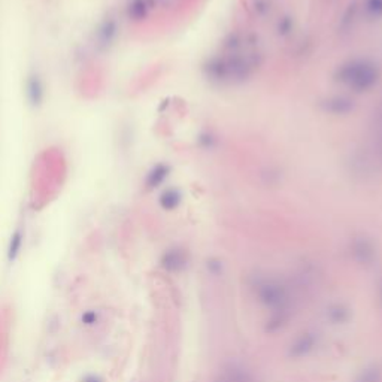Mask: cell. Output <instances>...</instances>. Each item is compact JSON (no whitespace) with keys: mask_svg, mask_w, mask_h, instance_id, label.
I'll use <instances>...</instances> for the list:
<instances>
[{"mask_svg":"<svg viewBox=\"0 0 382 382\" xmlns=\"http://www.w3.org/2000/svg\"><path fill=\"white\" fill-rule=\"evenodd\" d=\"M326 317L331 324L339 326V324H345L351 318V312L343 303H333L327 308Z\"/></svg>","mask_w":382,"mask_h":382,"instance_id":"8992f818","label":"cell"},{"mask_svg":"<svg viewBox=\"0 0 382 382\" xmlns=\"http://www.w3.org/2000/svg\"><path fill=\"white\" fill-rule=\"evenodd\" d=\"M378 303L382 308V279L379 281V285H378Z\"/></svg>","mask_w":382,"mask_h":382,"instance_id":"30bf717a","label":"cell"},{"mask_svg":"<svg viewBox=\"0 0 382 382\" xmlns=\"http://www.w3.org/2000/svg\"><path fill=\"white\" fill-rule=\"evenodd\" d=\"M20 248H21V233L17 231V233L12 236V240H11V245H9V254H8V257H9L11 262L15 260V257L18 256Z\"/></svg>","mask_w":382,"mask_h":382,"instance_id":"ba28073f","label":"cell"},{"mask_svg":"<svg viewBox=\"0 0 382 382\" xmlns=\"http://www.w3.org/2000/svg\"><path fill=\"white\" fill-rule=\"evenodd\" d=\"M212 382H256V379L251 370H248L245 366L231 363L222 367Z\"/></svg>","mask_w":382,"mask_h":382,"instance_id":"3957f363","label":"cell"},{"mask_svg":"<svg viewBox=\"0 0 382 382\" xmlns=\"http://www.w3.org/2000/svg\"><path fill=\"white\" fill-rule=\"evenodd\" d=\"M320 336L317 331L308 330L300 333L288 346V357L294 358V360H300L308 357L318 345Z\"/></svg>","mask_w":382,"mask_h":382,"instance_id":"7a4b0ae2","label":"cell"},{"mask_svg":"<svg viewBox=\"0 0 382 382\" xmlns=\"http://www.w3.org/2000/svg\"><path fill=\"white\" fill-rule=\"evenodd\" d=\"M351 254L354 260L358 263V265H363V266H369L375 262L376 259V249L373 246V243L367 239H357L354 243H352V248H351Z\"/></svg>","mask_w":382,"mask_h":382,"instance_id":"277c9868","label":"cell"},{"mask_svg":"<svg viewBox=\"0 0 382 382\" xmlns=\"http://www.w3.org/2000/svg\"><path fill=\"white\" fill-rule=\"evenodd\" d=\"M352 382H382V364L372 363L366 366L354 379Z\"/></svg>","mask_w":382,"mask_h":382,"instance_id":"52a82bcc","label":"cell"},{"mask_svg":"<svg viewBox=\"0 0 382 382\" xmlns=\"http://www.w3.org/2000/svg\"><path fill=\"white\" fill-rule=\"evenodd\" d=\"M82 321H84L85 324H94V323L97 321V315H96V312H93V311L85 312V314L82 315Z\"/></svg>","mask_w":382,"mask_h":382,"instance_id":"9c48e42d","label":"cell"},{"mask_svg":"<svg viewBox=\"0 0 382 382\" xmlns=\"http://www.w3.org/2000/svg\"><path fill=\"white\" fill-rule=\"evenodd\" d=\"M187 265V256L182 249H170L167 251L163 259H162V266L167 272H179L185 268Z\"/></svg>","mask_w":382,"mask_h":382,"instance_id":"5b68a950","label":"cell"},{"mask_svg":"<svg viewBox=\"0 0 382 382\" xmlns=\"http://www.w3.org/2000/svg\"><path fill=\"white\" fill-rule=\"evenodd\" d=\"M257 300L271 312L291 308V294L288 287L275 278H263L254 284Z\"/></svg>","mask_w":382,"mask_h":382,"instance_id":"6da1fadb","label":"cell"}]
</instances>
